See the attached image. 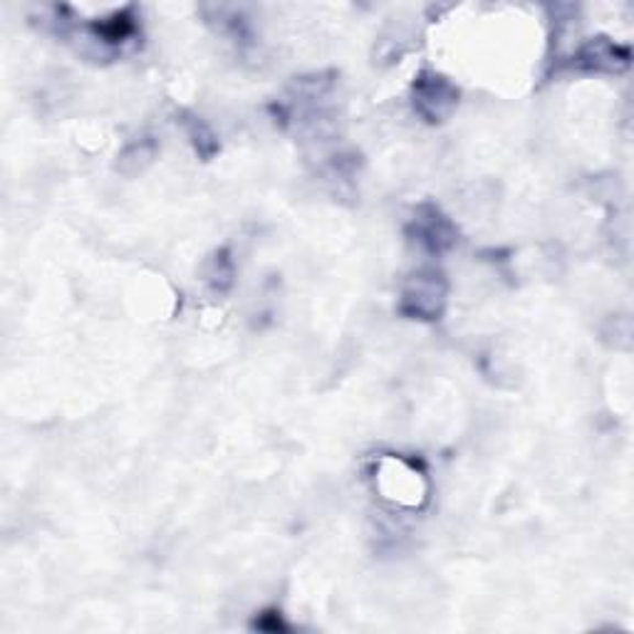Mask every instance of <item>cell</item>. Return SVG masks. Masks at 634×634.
I'll return each instance as SVG.
<instances>
[{
    "mask_svg": "<svg viewBox=\"0 0 634 634\" xmlns=\"http://www.w3.org/2000/svg\"><path fill=\"white\" fill-rule=\"evenodd\" d=\"M575 65L590 69V73H620L630 65V50L598 37L580 47V53L575 55Z\"/></svg>",
    "mask_w": 634,
    "mask_h": 634,
    "instance_id": "4",
    "label": "cell"
},
{
    "mask_svg": "<svg viewBox=\"0 0 634 634\" xmlns=\"http://www.w3.org/2000/svg\"><path fill=\"white\" fill-rule=\"evenodd\" d=\"M456 105H459V89L446 77L424 73L414 83V109L426 122H444L453 112Z\"/></svg>",
    "mask_w": 634,
    "mask_h": 634,
    "instance_id": "2",
    "label": "cell"
},
{
    "mask_svg": "<svg viewBox=\"0 0 634 634\" xmlns=\"http://www.w3.org/2000/svg\"><path fill=\"white\" fill-rule=\"evenodd\" d=\"M186 132H188V136H192L196 152L201 154L204 158H211L218 152L216 134L198 117H188L186 119Z\"/></svg>",
    "mask_w": 634,
    "mask_h": 634,
    "instance_id": "5",
    "label": "cell"
},
{
    "mask_svg": "<svg viewBox=\"0 0 634 634\" xmlns=\"http://www.w3.org/2000/svg\"><path fill=\"white\" fill-rule=\"evenodd\" d=\"M412 236L414 241L429 253H441L446 248H451L456 241V231L449 223V218L439 214V208L422 206L419 214L412 221Z\"/></svg>",
    "mask_w": 634,
    "mask_h": 634,
    "instance_id": "3",
    "label": "cell"
},
{
    "mask_svg": "<svg viewBox=\"0 0 634 634\" xmlns=\"http://www.w3.org/2000/svg\"><path fill=\"white\" fill-rule=\"evenodd\" d=\"M446 291H449V285H446L444 273L436 267L416 273L404 287L400 310L414 320H439L446 305Z\"/></svg>",
    "mask_w": 634,
    "mask_h": 634,
    "instance_id": "1",
    "label": "cell"
}]
</instances>
